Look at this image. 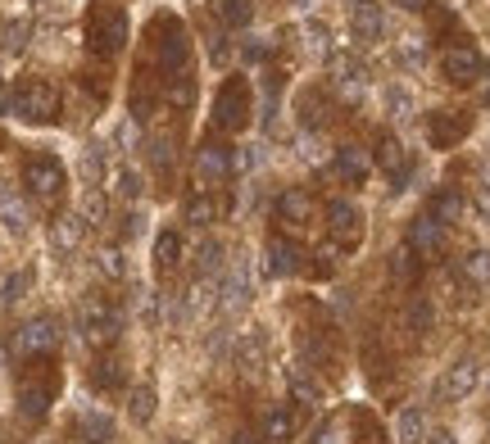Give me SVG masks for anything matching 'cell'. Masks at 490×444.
Returning a JSON list of instances; mask_svg holds the SVG:
<instances>
[{
	"instance_id": "52a82bcc",
	"label": "cell",
	"mask_w": 490,
	"mask_h": 444,
	"mask_svg": "<svg viewBox=\"0 0 490 444\" xmlns=\"http://www.w3.org/2000/svg\"><path fill=\"white\" fill-rule=\"evenodd\" d=\"M123 42H128V14L123 10H114V5H100L96 14H91V46L100 51H123Z\"/></svg>"
},
{
	"instance_id": "4316f807",
	"label": "cell",
	"mask_w": 490,
	"mask_h": 444,
	"mask_svg": "<svg viewBox=\"0 0 490 444\" xmlns=\"http://www.w3.org/2000/svg\"><path fill=\"white\" fill-rule=\"evenodd\" d=\"M295 435V413L291 409H273L268 417H263V440L268 444H286Z\"/></svg>"
},
{
	"instance_id": "ee69618b",
	"label": "cell",
	"mask_w": 490,
	"mask_h": 444,
	"mask_svg": "<svg viewBox=\"0 0 490 444\" xmlns=\"http://www.w3.org/2000/svg\"><path fill=\"white\" fill-rule=\"evenodd\" d=\"M141 317H145V327H155V322H159V295H141Z\"/></svg>"
},
{
	"instance_id": "1f68e13d",
	"label": "cell",
	"mask_w": 490,
	"mask_h": 444,
	"mask_svg": "<svg viewBox=\"0 0 490 444\" xmlns=\"http://www.w3.org/2000/svg\"><path fill=\"white\" fill-rule=\"evenodd\" d=\"M404 327H408V336H427L432 331V304L427 300H413L408 313H404Z\"/></svg>"
},
{
	"instance_id": "d590c367",
	"label": "cell",
	"mask_w": 490,
	"mask_h": 444,
	"mask_svg": "<svg viewBox=\"0 0 490 444\" xmlns=\"http://www.w3.org/2000/svg\"><path fill=\"white\" fill-rule=\"evenodd\" d=\"M214 214H218V205H214V199H205V195H196L191 205H186V222H191V227L214 222Z\"/></svg>"
},
{
	"instance_id": "9c48e42d",
	"label": "cell",
	"mask_w": 490,
	"mask_h": 444,
	"mask_svg": "<svg viewBox=\"0 0 490 444\" xmlns=\"http://www.w3.org/2000/svg\"><path fill=\"white\" fill-rule=\"evenodd\" d=\"M232 173H237L232 150H222V145H200L196 150V182L200 186H222Z\"/></svg>"
},
{
	"instance_id": "836d02e7",
	"label": "cell",
	"mask_w": 490,
	"mask_h": 444,
	"mask_svg": "<svg viewBox=\"0 0 490 444\" xmlns=\"http://www.w3.org/2000/svg\"><path fill=\"white\" fill-rule=\"evenodd\" d=\"M105 168H109V154H105V145H87V154H82V177L96 186V182L105 177Z\"/></svg>"
},
{
	"instance_id": "4fadbf2b",
	"label": "cell",
	"mask_w": 490,
	"mask_h": 444,
	"mask_svg": "<svg viewBox=\"0 0 490 444\" xmlns=\"http://www.w3.org/2000/svg\"><path fill=\"white\" fill-rule=\"evenodd\" d=\"M408 245L418 250V259H436L445 250V222H436L432 214H418L408 227Z\"/></svg>"
},
{
	"instance_id": "9a60e30c",
	"label": "cell",
	"mask_w": 490,
	"mask_h": 444,
	"mask_svg": "<svg viewBox=\"0 0 490 444\" xmlns=\"http://www.w3.org/2000/svg\"><path fill=\"white\" fill-rule=\"evenodd\" d=\"M327 222H331V236L336 240H341V245H354V240H359V209L350 205V199H331V205H327Z\"/></svg>"
},
{
	"instance_id": "ffe728a7",
	"label": "cell",
	"mask_w": 490,
	"mask_h": 444,
	"mask_svg": "<svg viewBox=\"0 0 490 444\" xmlns=\"http://www.w3.org/2000/svg\"><path fill=\"white\" fill-rule=\"evenodd\" d=\"M0 222H5L10 231H27V222H32V214H27V205H23V195L10 191V186H0Z\"/></svg>"
},
{
	"instance_id": "603a6c76",
	"label": "cell",
	"mask_w": 490,
	"mask_h": 444,
	"mask_svg": "<svg viewBox=\"0 0 490 444\" xmlns=\"http://www.w3.org/2000/svg\"><path fill=\"white\" fill-rule=\"evenodd\" d=\"M427 214H432L436 222H445V227H455V222L463 218V195H459V191H436Z\"/></svg>"
},
{
	"instance_id": "60d3db41",
	"label": "cell",
	"mask_w": 490,
	"mask_h": 444,
	"mask_svg": "<svg viewBox=\"0 0 490 444\" xmlns=\"http://www.w3.org/2000/svg\"><path fill=\"white\" fill-rule=\"evenodd\" d=\"M314 444H346V426L341 422H327L314 431Z\"/></svg>"
},
{
	"instance_id": "484cf974",
	"label": "cell",
	"mask_w": 490,
	"mask_h": 444,
	"mask_svg": "<svg viewBox=\"0 0 490 444\" xmlns=\"http://www.w3.org/2000/svg\"><path fill=\"white\" fill-rule=\"evenodd\" d=\"M78 426H82V440H87V444H114V422H109V413H96V409H91V413H82Z\"/></svg>"
},
{
	"instance_id": "2e32d148",
	"label": "cell",
	"mask_w": 490,
	"mask_h": 444,
	"mask_svg": "<svg viewBox=\"0 0 490 444\" xmlns=\"http://www.w3.org/2000/svg\"><path fill=\"white\" fill-rule=\"evenodd\" d=\"M350 27H354V42H377L382 36V5L377 0H354L350 5Z\"/></svg>"
},
{
	"instance_id": "3957f363",
	"label": "cell",
	"mask_w": 490,
	"mask_h": 444,
	"mask_svg": "<svg viewBox=\"0 0 490 444\" xmlns=\"http://www.w3.org/2000/svg\"><path fill=\"white\" fill-rule=\"evenodd\" d=\"M78 331H82L91 345H109V340L123 331V313L109 308V304H100V300H87L82 313H78Z\"/></svg>"
},
{
	"instance_id": "83f0119b",
	"label": "cell",
	"mask_w": 490,
	"mask_h": 444,
	"mask_svg": "<svg viewBox=\"0 0 490 444\" xmlns=\"http://www.w3.org/2000/svg\"><path fill=\"white\" fill-rule=\"evenodd\" d=\"M82 227H87V218H78V214H73V218H59L55 222V231H51V240H55V250H78L82 245Z\"/></svg>"
},
{
	"instance_id": "5b68a950",
	"label": "cell",
	"mask_w": 490,
	"mask_h": 444,
	"mask_svg": "<svg viewBox=\"0 0 490 444\" xmlns=\"http://www.w3.org/2000/svg\"><path fill=\"white\" fill-rule=\"evenodd\" d=\"M55 345H59V327H55V322H51V317H32L27 327L14 331V345H10V349H14L19 358H42V354H51Z\"/></svg>"
},
{
	"instance_id": "74e56055",
	"label": "cell",
	"mask_w": 490,
	"mask_h": 444,
	"mask_svg": "<svg viewBox=\"0 0 490 444\" xmlns=\"http://www.w3.org/2000/svg\"><path fill=\"white\" fill-rule=\"evenodd\" d=\"M27 46V23H10L5 27V55H19Z\"/></svg>"
},
{
	"instance_id": "44dd1931",
	"label": "cell",
	"mask_w": 490,
	"mask_h": 444,
	"mask_svg": "<svg viewBox=\"0 0 490 444\" xmlns=\"http://www.w3.org/2000/svg\"><path fill=\"white\" fill-rule=\"evenodd\" d=\"M377 164H382L395 182H404V173H408V159H404V145L395 141V136H382V141H377Z\"/></svg>"
},
{
	"instance_id": "e575fe53",
	"label": "cell",
	"mask_w": 490,
	"mask_h": 444,
	"mask_svg": "<svg viewBox=\"0 0 490 444\" xmlns=\"http://www.w3.org/2000/svg\"><path fill=\"white\" fill-rule=\"evenodd\" d=\"M218 19L232 23V27H245L250 23V0H218Z\"/></svg>"
},
{
	"instance_id": "8d00e7d4",
	"label": "cell",
	"mask_w": 490,
	"mask_h": 444,
	"mask_svg": "<svg viewBox=\"0 0 490 444\" xmlns=\"http://www.w3.org/2000/svg\"><path fill=\"white\" fill-rule=\"evenodd\" d=\"M27 272H14L10 281H5V291H0V304H14V300H23V291H27Z\"/></svg>"
},
{
	"instance_id": "7c38bea8",
	"label": "cell",
	"mask_w": 490,
	"mask_h": 444,
	"mask_svg": "<svg viewBox=\"0 0 490 444\" xmlns=\"http://www.w3.org/2000/svg\"><path fill=\"white\" fill-rule=\"evenodd\" d=\"M368 173H372V154L368 150H359V145H341V150H336V159H331V177L336 182L359 186Z\"/></svg>"
},
{
	"instance_id": "ab89813d",
	"label": "cell",
	"mask_w": 490,
	"mask_h": 444,
	"mask_svg": "<svg viewBox=\"0 0 490 444\" xmlns=\"http://www.w3.org/2000/svg\"><path fill=\"white\" fill-rule=\"evenodd\" d=\"M105 214H109V205H105V195H96V191H91V195L82 199V218H87V222H100Z\"/></svg>"
},
{
	"instance_id": "f6af8a7d",
	"label": "cell",
	"mask_w": 490,
	"mask_h": 444,
	"mask_svg": "<svg viewBox=\"0 0 490 444\" xmlns=\"http://www.w3.org/2000/svg\"><path fill=\"white\" fill-rule=\"evenodd\" d=\"M241 55H245L250 64H259V59H268V42H259V36H250V46H241Z\"/></svg>"
},
{
	"instance_id": "e0dca14e",
	"label": "cell",
	"mask_w": 490,
	"mask_h": 444,
	"mask_svg": "<svg viewBox=\"0 0 490 444\" xmlns=\"http://www.w3.org/2000/svg\"><path fill=\"white\" fill-rule=\"evenodd\" d=\"M286 390H291V399L299 403V409H318V403H323V390L309 377L305 362H291V368H286Z\"/></svg>"
},
{
	"instance_id": "4dcf8cb0",
	"label": "cell",
	"mask_w": 490,
	"mask_h": 444,
	"mask_svg": "<svg viewBox=\"0 0 490 444\" xmlns=\"http://www.w3.org/2000/svg\"><path fill=\"white\" fill-rule=\"evenodd\" d=\"M177 254H182L177 231H159V240H155V268H159V272H168V268L177 263Z\"/></svg>"
},
{
	"instance_id": "7bdbcfd3",
	"label": "cell",
	"mask_w": 490,
	"mask_h": 444,
	"mask_svg": "<svg viewBox=\"0 0 490 444\" xmlns=\"http://www.w3.org/2000/svg\"><path fill=\"white\" fill-rule=\"evenodd\" d=\"M119 195H123V199H136V195H141V177H136L132 168L119 173Z\"/></svg>"
},
{
	"instance_id": "30bf717a",
	"label": "cell",
	"mask_w": 490,
	"mask_h": 444,
	"mask_svg": "<svg viewBox=\"0 0 490 444\" xmlns=\"http://www.w3.org/2000/svg\"><path fill=\"white\" fill-rule=\"evenodd\" d=\"M468 128H472V118H468V113L440 109V113L427 118V141H432L436 150H449V145H459V141L468 136Z\"/></svg>"
},
{
	"instance_id": "f35d334b",
	"label": "cell",
	"mask_w": 490,
	"mask_h": 444,
	"mask_svg": "<svg viewBox=\"0 0 490 444\" xmlns=\"http://www.w3.org/2000/svg\"><path fill=\"white\" fill-rule=\"evenodd\" d=\"M100 272H105V277H123V272H128L123 250H105V254H100Z\"/></svg>"
},
{
	"instance_id": "f1b7e54d",
	"label": "cell",
	"mask_w": 490,
	"mask_h": 444,
	"mask_svg": "<svg viewBox=\"0 0 490 444\" xmlns=\"http://www.w3.org/2000/svg\"><path fill=\"white\" fill-rule=\"evenodd\" d=\"M463 277H468V286L490 291V250H472V254L463 259Z\"/></svg>"
},
{
	"instance_id": "ac0fdd59",
	"label": "cell",
	"mask_w": 490,
	"mask_h": 444,
	"mask_svg": "<svg viewBox=\"0 0 490 444\" xmlns=\"http://www.w3.org/2000/svg\"><path fill=\"white\" fill-rule=\"evenodd\" d=\"M51 399H55V381H27L19 390V409H23V417H46Z\"/></svg>"
},
{
	"instance_id": "8fae6325",
	"label": "cell",
	"mask_w": 490,
	"mask_h": 444,
	"mask_svg": "<svg viewBox=\"0 0 490 444\" xmlns=\"http://www.w3.org/2000/svg\"><path fill=\"white\" fill-rule=\"evenodd\" d=\"M477 381H481V368H477V358H459L455 368H449V372L440 377L436 394H440L445 403H459V399H468V394L477 390Z\"/></svg>"
},
{
	"instance_id": "8992f818",
	"label": "cell",
	"mask_w": 490,
	"mask_h": 444,
	"mask_svg": "<svg viewBox=\"0 0 490 444\" xmlns=\"http://www.w3.org/2000/svg\"><path fill=\"white\" fill-rule=\"evenodd\" d=\"M245 304H250V268L232 263L228 272L218 277V313L222 317H237Z\"/></svg>"
},
{
	"instance_id": "f546056e",
	"label": "cell",
	"mask_w": 490,
	"mask_h": 444,
	"mask_svg": "<svg viewBox=\"0 0 490 444\" xmlns=\"http://www.w3.org/2000/svg\"><path fill=\"white\" fill-rule=\"evenodd\" d=\"M128 413H132L136 426H145L150 417H155V390H150V386H136L132 399H128Z\"/></svg>"
},
{
	"instance_id": "6da1fadb",
	"label": "cell",
	"mask_w": 490,
	"mask_h": 444,
	"mask_svg": "<svg viewBox=\"0 0 490 444\" xmlns=\"http://www.w3.org/2000/svg\"><path fill=\"white\" fill-rule=\"evenodd\" d=\"M55 109H59V91L51 82H36V77H32V82L14 87V100H10L14 118H27V123H51Z\"/></svg>"
},
{
	"instance_id": "7a4b0ae2",
	"label": "cell",
	"mask_w": 490,
	"mask_h": 444,
	"mask_svg": "<svg viewBox=\"0 0 490 444\" xmlns=\"http://www.w3.org/2000/svg\"><path fill=\"white\" fill-rule=\"evenodd\" d=\"M440 73H445L455 87H472V82H486V77H490L486 59H481L472 46H445V51H440Z\"/></svg>"
},
{
	"instance_id": "f907efd6",
	"label": "cell",
	"mask_w": 490,
	"mask_h": 444,
	"mask_svg": "<svg viewBox=\"0 0 490 444\" xmlns=\"http://www.w3.org/2000/svg\"><path fill=\"white\" fill-rule=\"evenodd\" d=\"M237 444H259V440L254 435H237Z\"/></svg>"
},
{
	"instance_id": "681fc988",
	"label": "cell",
	"mask_w": 490,
	"mask_h": 444,
	"mask_svg": "<svg viewBox=\"0 0 490 444\" xmlns=\"http://www.w3.org/2000/svg\"><path fill=\"white\" fill-rule=\"evenodd\" d=\"M391 5H400V10H408V14H418V10H427V0H391Z\"/></svg>"
},
{
	"instance_id": "7dc6e473",
	"label": "cell",
	"mask_w": 490,
	"mask_h": 444,
	"mask_svg": "<svg viewBox=\"0 0 490 444\" xmlns=\"http://www.w3.org/2000/svg\"><path fill=\"white\" fill-rule=\"evenodd\" d=\"M141 231H145V218H141V214H132V218L123 222V236H141Z\"/></svg>"
},
{
	"instance_id": "7402d4cb",
	"label": "cell",
	"mask_w": 490,
	"mask_h": 444,
	"mask_svg": "<svg viewBox=\"0 0 490 444\" xmlns=\"http://www.w3.org/2000/svg\"><path fill=\"white\" fill-rule=\"evenodd\" d=\"M418 263H423L418 250L404 240V245L391 254V281H395V286H413V281H418Z\"/></svg>"
},
{
	"instance_id": "bcb514c9",
	"label": "cell",
	"mask_w": 490,
	"mask_h": 444,
	"mask_svg": "<svg viewBox=\"0 0 490 444\" xmlns=\"http://www.w3.org/2000/svg\"><path fill=\"white\" fill-rule=\"evenodd\" d=\"M477 218H481V222L490 227V182H486V186L477 191Z\"/></svg>"
},
{
	"instance_id": "5bb4252c",
	"label": "cell",
	"mask_w": 490,
	"mask_h": 444,
	"mask_svg": "<svg viewBox=\"0 0 490 444\" xmlns=\"http://www.w3.org/2000/svg\"><path fill=\"white\" fill-rule=\"evenodd\" d=\"M277 218H282V222H291V227H309V222L318 218L314 195H309V191H299V186L282 191V195H277Z\"/></svg>"
},
{
	"instance_id": "d4e9b609",
	"label": "cell",
	"mask_w": 490,
	"mask_h": 444,
	"mask_svg": "<svg viewBox=\"0 0 490 444\" xmlns=\"http://www.w3.org/2000/svg\"><path fill=\"white\" fill-rule=\"evenodd\" d=\"M395 435H400V444H423L427 440V413L423 409H404L400 422H395Z\"/></svg>"
},
{
	"instance_id": "277c9868",
	"label": "cell",
	"mask_w": 490,
	"mask_h": 444,
	"mask_svg": "<svg viewBox=\"0 0 490 444\" xmlns=\"http://www.w3.org/2000/svg\"><path fill=\"white\" fill-rule=\"evenodd\" d=\"M214 123H218L222 132H237V128L250 123V87L241 82V77L218 91V100H214Z\"/></svg>"
},
{
	"instance_id": "cb8c5ba5",
	"label": "cell",
	"mask_w": 490,
	"mask_h": 444,
	"mask_svg": "<svg viewBox=\"0 0 490 444\" xmlns=\"http://www.w3.org/2000/svg\"><path fill=\"white\" fill-rule=\"evenodd\" d=\"M196 272H200V281H218L222 272V240H205V245L196 250Z\"/></svg>"
},
{
	"instance_id": "c3c4849f",
	"label": "cell",
	"mask_w": 490,
	"mask_h": 444,
	"mask_svg": "<svg viewBox=\"0 0 490 444\" xmlns=\"http://www.w3.org/2000/svg\"><path fill=\"white\" fill-rule=\"evenodd\" d=\"M427 444H459L455 431H427Z\"/></svg>"
},
{
	"instance_id": "d6a6232c",
	"label": "cell",
	"mask_w": 490,
	"mask_h": 444,
	"mask_svg": "<svg viewBox=\"0 0 490 444\" xmlns=\"http://www.w3.org/2000/svg\"><path fill=\"white\" fill-rule=\"evenodd\" d=\"M91 386H96V390H123V368H119L114 358L96 362V372H91Z\"/></svg>"
},
{
	"instance_id": "b9f144b4",
	"label": "cell",
	"mask_w": 490,
	"mask_h": 444,
	"mask_svg": "<svg viewBox=\"0 0 490 444\" xmlns=\"http://www.w3.org/2000/svg\"><path fill=\"white\" fill-rule=\"evenodd\" d=\"M386 105L395 109V118H408V109H413V100H408L404 87H391V91H386Z\"/></svg>"
},
{
	"instance_id": "d6986e66",
	"label": "cell",
	"mask_w": 490,
	"mask_h": 444,
	"mask_svg": "<svg viewBox=\"0 0 490 444\" xmlns=\"http://www.w3.org/2000/svg\"><path fill=\"white\" fill-rule=\"evenodd\" d=\"M263 254H268V272L273 277H295L299 268H305V263H299L305 254H299L291 240H268V250H263Z\"/></svg>"
},
{
	"instance_id": "ba28073f",
	"label": "cell",
	"mask_w": 490,
	"mask_h": 444,
	"mask_svg": "<svg viewBox=\"0 0 490 444\" xmlns=\"http://www.w3.org/2000/svg\"><path fill=\"white\" fill-rule=\"evenodd\" d=\"M23 182H27V191H32V195L55 199V195L64 191V168L55 164V159L36 154V159H27V164H23Z\"/></svg>"
}]
</instances>
